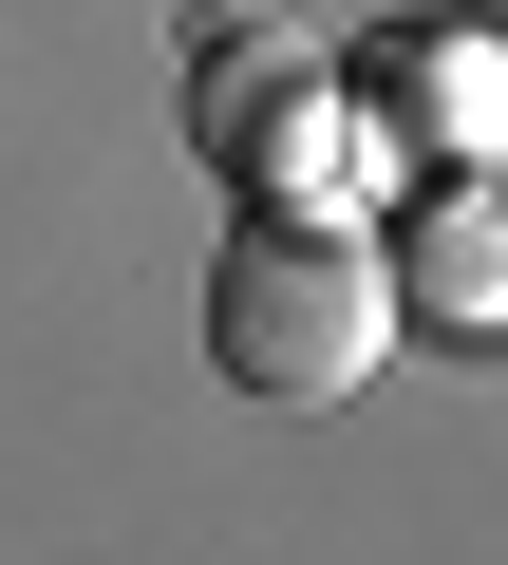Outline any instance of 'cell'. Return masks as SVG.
Segmentation results:
<instances>
[{
  "label": "cell",
  "mask_w": 508,
  "mask_h": 565,
  "mask_svg": "<svg viewBox=\"0 0 508 565\" xmlns=\"http://www.w3.org/2000/svg\"><path fill=\"white\" fill-rule=\"evenodd\" d=\"M207 359H226L245 396H358V377L396 359V264H377L358 226L264 207V226L207 264Z\"/></svg>",
  "instance_id": "cell-1"
},
{
  "label": "cell",
  "mask_w": 508,
  "mask_h": 565,
  "mask_svg": "<svg viewBox=\"0 0 508 565\" xmlns=\"http://www.w3.org/2000/svg\"><path fill=\"white\" fill-rule=\"evenodd\" d=\"M302 132H321V76H302V39H264V20H207V39H188V151H207V170H245V189H302Z\"/></svg>",
  "instance_id": "cell-2"
}]
</instances>
